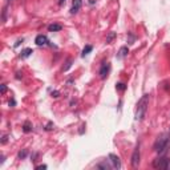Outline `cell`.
I'll return each instance as SVG.
<instances>
[{"label":"cell","mask_w":170,"mask_h":170,"mask_svg":"<svg viewBox=\"0 0 170 170\" xmlns=\"http://www.w3.org/2000/svg\"><path fill=\"white\" fill-rule=\"evenodd\" d=\"M63 3H65V0H59V5H63Z\"/></svg>","instance_id":"cell-24"},{"label":"cell","mask_w":170,"mask_h":170,"mask_svg":"<svg viewBox=\"0 0 170 170\" xmlns=\"http://www.w3.org/2000/svg\"><path fill=\"white\" fill-rule=\"evenodd\" d=\"M148 106H149V95H144L137 102V106H136L134 117L137 121H142L144 120L146 111H148Z\"/></svg>","instance_id":"cell-1"},{"label":"cell","mask_w":170,"mask_h":170,"mask_svg":"<svg viewBox=\"0 0 170 170\" xmlns=\"http://www.w3.org/2000/svg\"><path fill=\"white\" fill-rule=\"evenodd\" d=\"M23 130H24L25 133H29L32 130V125H31V122H24V126H23Z\"/></svg>","instance_id":"cell-14"},{"label":"cell","mask_w":170,"mask_h":170,"mask_svg":"<svg viewBox=\"0 0 170 170\" xmlns=\"http://www.w3.org/2000/svg\"><path fill=\"white\" fill-rule=\"evenodd\" d=\"M25 156H27V150H23V152H20V153H19V158H20V159L24 158Z\"/></svg>","instance_id":"cell-17"},{"label":"cell","mask_w":170,"mask_h":170,"mask_svg":"<svg viewBox=\"0 0 170 170\" xmlns=\"http://www.w3.org/2000/svg\"><path fill=\"white\" fill-rule=\"evenodd\" d=\"M109 71H111V65H109V63H102L101 68H100V77H101V79H106Z\"/></svg>","instance_id":"cell-5"},{"label":"cell","mask_w":170,"mask_h":170,"mask_svg":"<svg viewBox=\"0 0 170 170\" xmlns=\"http://www.w3.org/2000/svg\"><path fill=\"white\" fill-rule=\"evenodd\" d=\"M52 96L53 97H59V92H52Z\"/></svg>","instance_id":"cell-23"},{"label":"cell","mask_w":170,"mask_h":170,"mask_svg":"<svg viewBox=\"0 0 170 170\" xmlns=\"http://www.w3.org/2000/svg\"><path fill=\"white\" fill-rule=\"evenodd\" d=\"M72 61H73V60H72V59H68V60H66V63H65V65H64V66H63V71H68V69H69V68H71V65H72Z\"/></svg>","instance_id":"cell-15"},{"label":"cell","mask_w":170,"mask_h":170,"mask_svg":"<svg viewBox=\"0 0 170 170\" xmlns=\"http://www.w3.org/2000/svg\"><path fill=\"white\" fill-rule=\"evenodd\" d=\"M5 92H7V85L3 84V85H2V95H4Z\"/></svg>","instance_id":"cell-20"},{"label":"cell","mask_w":170,"mask_h":170,"mask_svg":"<svg viewBox=\"0 0 170 170\" xmlns=\"http://www.w3.org/2000/svg\"><path fill=\"white\" fill-rule=\"evenodd\" d=\"M32 52H33V51H32L31 48H25V49H23L21 53H20V57H23V59H24V57H28V56L31 55Z\"/></svg>","instance_id":"cell-11"},{"label":"cell","mask_w":170,"mask_h":170,"mask_svg":"<svg viewBox=\"0 0 170 170\" xmlns=\"http://www.w3.org/2000/svg\"><path fill=\"white\" fill-rule=\"evenodd\" d=\"M117 89H120V91H124V89H125V84H122V82L117 84Z\"/></svg>","instance_id":"cell-18"},{"label":"cell","mask_w":170,"mask_h":170,"mask_svg":"<svg viewBox=\"0 0 170 170\" xmlns=\"http://www.w3.org/2000/svg\"><path fill=\"white\" fill-rule=\"evenodd\" d=\"M156 169H170V159L168 157H158L153 161Z\"/></svg>","instance_id":"cell-3"},{"label":"cell","mask_w":170,"mask_h":170,"mask_svg":"<svg viewBox=\"0 0 170 170\" xmlns=\"http://www.w3.org/2000/svg\"><path fill=\"white\" fill-rule=\"evenodd\" d=\"M92 49H93V47H92V45H85V48L82 49V53H81L82 57H85L86 55H89V52H91Z\"/></svg>","instance_id":"cell-13"},{"label":"cell","mask_w":170,"mask_h":170,"mask_svg":"<svg viewBox=\"0 0 170 170\" xmlns=\"http://www.w3.org/2000/svg\"><path fill=\"white\" fill-rule=\"evenodd\" d=\"M170 148V134H161L154 142V150L158 154H164Z\"/></svg>","instance_id":"cell-2"},{"label":"cell","mask_w":170,"mask_h":170,"mask_svg":"<svg viewBox=\"0 0 170 170\" xmlns=\"http://www.w3.org/2000/svg\"><path fill=\"white\" fill-rule=\"evenodd\" d=\"M129 53V49H128V47H122L121 49H120V52H118V57L120 59H122V57H125L126 55Z\"/></svg>","instance_id":"cell-10"},{"label":"cell","mask_w":170,"mask_h":170,"mask_svg":"<svg viewBox=\"0 0 170 170\" xmlns=\"http://www.w3.org/2000/svg\"><path fill=\"white\" fill-rule=\"evenodd\" d=\"M7 138H8V136H3V140H2V144H5V142H7Z\"/></svg>","instance_id":"cell-21"},{"label":"cell","mask_w":170,"mask_h":170,"mask_svg":"<svg viewBox=\"0 0 170 170\" xmlns=\"http://www.w3.org/2000/svg\"><path fill=\"white\" fill-rule=\"evenodd\" d=\"M36 169H47V165H39Z\"/></svg>","instance_id":"cell-22"},{"label":"cell","mask_w":170,"mask_h":170,"mask_svg":"<svg viewBox=\"0 0 170 170\" xmlns=\"http://www.w3.org/2000/svg\"><path fill=\"white\" fill-rule=\"evenodd\" d=\"M80 8H81V0H73V4H72V8H71L72 15L77 13L80 11Z\"/></svg>","instance_id":"cell-8"},{"label":"cell","mask_w":170,"mask_h":170,"mask_svg":"<svg viewBox=\"0 0 170 170\" xmlns=\"http://www.w3.org/2000/svg\"><path fill=\"white\" fill-rule=\"evenodd\" d=\"M7 2H9V0H7Z\"/></svg>","instance_id":"cell-25"},{"label":"cell","mask_w":170,"mask_h":170,"mask_svg":"<svg viewBox=\"0 0 170 170\" xmlns=\"http://www.w3.org/2000/svg\"><path fill=\"white\" fill-rule=\"evenodd\" d=\"M114 37H116V33L114 32H111L108 35V37H106V43H112V40L114 39Z\"/></svg>","instance_id":"cell-16"},{"label":"cell","mask_w":170,"mask_h":170,"mask_svg":"<svg viewBox=\"0 0 170 170\" xmlns=\"http://www.w3.org/2000/svg\"><path fill=\"white\" fill-rule=\"evenodd\" d=\"M96 168H97V169H105V170H108V169L113 168V166H111L109 164H106V161H104V162H101V164H98Z\"/></svg>","instance_id":"cell-12"},{"label":"cell","mask_w":170,"mask_h":170,"mask_svg":"<svg viewBox=\"0 0 170 170\" xmlns=\"http://www.w3.org/2000/svg\"><path fill=\"white\" fill-rule=\"evenodd\" d=\"M53 128H55V125H53V124H52V122H49V124H48V126H47V128H45V129H47V130H52V129H53Z\"/></svg>","instance_id":"cell-19"},{"label":"cell","mask_w":170,"mask_h":170,"mask_svg":"<svg viewBox=\"0 0 170 170\" xmlns=\"http://www.w3.org/2000/svg\"><path fill=\"white\" fill-rule=\"evenodd\" d=\"M35 43H36V45H39V47L48 45V37H47L45 35H39V36H36Z\"/></svg>","instance_id":"cell-6"},{"label":"cell","mask_w":170,"mask_h":170,"mask_svg":"<svg viewBox=\"0 0 170 170\" xmlns=\"http://www.w3.org/2000/svg\"><path fill=\"white\" fill-rule=\"evenodd\" d=\"M132 166L133 168H137L138 164H140V146H136L134 150H133V154H132Z\"/></svg>","instance_id":"cell-4"},{"label":"cell","mask_w":170,"mask_h":170,"mask_svg":"<svg viewBox=\"0 0 170 170\" xmlns=\"http://www.w3.org/2000/svg\"><path fill=\"white\" fill-rule=\"evenodd\" d=\"M63 29V25L60 24H51L48 25V31L49 32H57V31H61Z\"/></svg>","instance_id":"cell-9"},{"label":"cell","mask_w":170,"mask_h":170,"mask_svg":"<svg viewBox=\"0 0 170 170\" xmlns=\"http://www.w3.org/2000/svg\"><path fill=\"white\" fill-rule=\"evenodd\" d=\"M109 158H111V162H112V166L114 169H121V161H120L118 156L116 154H109Z\"/></svg>","instance_id":"cell-7"}]
</instances>
